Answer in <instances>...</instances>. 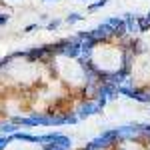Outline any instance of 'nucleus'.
<instances>
[{"label":"nucleus","mask_w":150,"mask_h":150,"mask_svg":"<svg viewBox=\"0 0 150 150\" xmlns=\"http://www.w3.org/2000/svg\"><path fill=\"white\" fill-rule=\"evenodd\" d=\"M40 28H42V24L32 22V24H28V26H24V28H22V34H30V32H36V30H40Z\"/></svg>","instance_id":"10"},{"label":"nucleus","mask_w":150,"mask_h":150,"mask_svg":"<svg viewBox=\"0 0 150 150\" xmlns=\"http://www.w3.org/2000/svg\"><path fill=\"white\" fill-rule=\"evenodd\" d=\"M40 146H42V150H70L72 148V136L58 134L54 140L44 142V144H40Z\"/></svg>","instance_id":"5"},{"label":"nucleus","mask_w":150,"mask_h":150,"mask_svg":"<svg viewBox=\"0 0 150 150\" xmlns=\"http://www.w3.org/2000/svg\"><path fill=\"white\" fill-rule=\"evenodd\" d=\"M84 18H86L84 14H80V12H74V10H72V12L68 14V16H66V20H64V22H66V24H70V26H74V24L82 22Z\"/></svg>","instance_id":"8"},{"label":"nucleus","mask_w":150,"mask_h":150,"mask_svg":"<svg viewBox=\"0 0 150 150\" xmlns=\"http://www.w3.org/2000/svg\"><path fill=\"white\" fill-rule=\"evenodd\" d=\"M86 36H90L92 40H96V44H98V46H100V44L116 42L114 28H112V24L108 22V20H104V22H100L98 26H94V28H90V30H86Z\"/></svg>","instance_id":"3"},{"label":"nucleus","mask_w":150,"mask_h":150,"mask_svg":"<svg viewBox=\"0 0 150 150\" xmlns=\"http://www.w3.org/2000/svg\"><path fill=\"white\" fill-rule=\"evenodd\" d=\"M106 20L112 24V28H114V38H116V42H118V40H122L124 36H128V28H126V22H124L122 14H120V16H108Z\"/></svg>","instance_id":"6"},{"label":"nucleus","mask_w":150,"mask_h":150,"mask_svg":"<svg viewBox=\"0 0 150 150\" xmlns=\"http://www.w3.org/2000/svg\"><path fill=\"white\" fill-rule=\"evenodd\" d=\"M0 10H2V2H0Z\"/></svg>","instance_id":"14"},{"label":"nucleus","mask_w":150,"mask_h":150,"mask_svg":"<svg viewBox=\"0 0 150 150\" xmlns=\"http://www.w3.org/2000/svg\"><path fill=\"white\" fill-rule=\"evenodd\" d=\"M82 2H86V4H88V2H92V0H82Z\"/></svg>","instance_id":"13"},{"label":"nucleus","mask_w":150,"mask_h":150,"mask_svg":"<svg viewBox=\"0 0 150 150\" xmlns=\"http://www.w3.org/2000/svg\"><path fill=\"white\" fill-rule=\"evenodd\" d=\"M8 20H10V16H8V14H4V12H0V26H4Z\"/></svg>","instance_id":"11"},{"label":"nucleus","mask_w":150,"mask_h":150,"mask_svg":"<svg viewBox=\"0 0 150 150\" xmlns=\"http://www.w3.org/2000/svg\"><path fill=\"white\" fill-rule=\"evenodd\" d=\"M14 54L24 58V60L30 62V64H52V62L58 58L54 42L36 44V46H30V48H26V50H18V52H14Z\"/></svg>","instance_id":"1"},{"label":"nucleus","mask_w":150,"mask_h":150,"mask_svg":"<svg viewBox=\"0 0 150 150\" xmlns=\"http://www.w3.org/2000/svg\"><path fill=\"white\" fill-rule=\"evenodd\" d=\"M74 108V112H76V116L80 118V120H84V118H90V116H96L102 112V108L96 104V100H88V98H80L78 102H76V106H72Z\"/></svg>","instance_id":"4"},{"label":"nucleus","mask_w":150,"mask_h":150,"mask_svg":"<svg viewBox=\"0 0 150 150\" xmlns=\"http://www.w3.org/2000/svg\"><path fill=\"white\" fill-rule=\"evenodd\" d=\"M148 14H150V8H148Z\"/></svg>","instance_id":"15"},{"label":"nucleus","mask_w":150,"mask_h":150,"mask_svg":"<svg viewBox=\"0 0 150 150\" xmlns=\"http://www.w3.org/2000/svg\"><path fill=\"white\" fill-rule=\"evenodd\" d=\"M82 38L78 36H68V38H60L54 42V48H56V56L64 58V60H76V58L82 54Z\"/></svg>","instance_id":"2"},{"label":"nucleus","mask_w":150,"mask_h":150,"mask_svg":"<svg viewBox=\"0 0 150 150\" xmlns=\"http://www.w3.org/2000/svg\"><path fill=\"white\" fill-rule=\"evenodd\" d=\"M42 2H46V4H48V2H56V0H42Z\"/></svg>","instance_id":"12"},{"label":"nucleus","mask_w":150,"mask_h":150,"mask_svg":"<svg viewBox=\"0 0 150 150\" xmlns=\"http://www.w3.org/2000/svg\"><path fill=\"white\" fill-rule=\"evenodd\" d=\"M106 4H108V0H92V2L86 4V12L88 14H94V12H98L100 8H104Z\"/></svg>","instance_id":"7"},{"label":"nucleus","mask_w":150,"mask_h":150,"mask_svg":"<svg viewBox=\"0 0 150 150\" xmlns=\"http://www.w3.org/2000/svg\"><path fill=\"white\" fill-rule=\"evenodd\" d=\"M62 22H64L62 18H50V20L46 22V26H44V30H48V32H56L58 28L62 26Z\"/></svg>","instance_id":"9"}]
</instances>
